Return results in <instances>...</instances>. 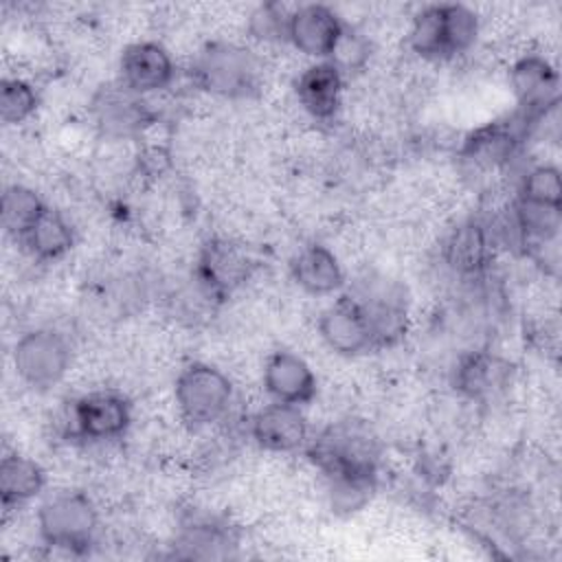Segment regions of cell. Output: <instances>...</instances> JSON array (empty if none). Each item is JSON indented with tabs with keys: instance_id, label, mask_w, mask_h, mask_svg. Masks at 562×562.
I'll use <instances>...</instances> for the list:
<instances>
[{
	"instance_id": "1",
	"label": "cell",
	"mask_w": 562,
	"mask_h": 562,
	"mask_svg": "<svg viewBox=\"0 0 562 562\" xmlns=\"http://www.w3.org/2000/svg\"><path fill=\"white\" fill-rule=\"evenodd\" d=\"M193 79L200 88L217 97H248L257 88L259 64L239 44L211 42L193 61Z\"/></svg>"
},
{
	"instance_id": "2",
	"label": "cell",
	"mask_w": 562,
	"mask_h": 562,
	"mask_svg": "<svg viewBox=\"0 0 562 562\" xmlns=\"http://www.w3.org/2000/svg\"><path fill=\"white\" fill-rule=\"evenodd\" d=\"M310 457L325 476L375 474L378 446L373 435L358 422H338L310 443Z\"/></svg>"
},
{
	"instance_id": "3",
	"label": "cell",
	"mask_w": 562,
	"mask_h": 562,
	"mask_svg": "<svg viewBox=\"0 0 562 562\" xmlns=\"http://www.w3.org/2000/svg\"><path fill=\"white\" fill-rule=\"evenodd\" d=\"M99 514L83 492H59L46 498L37 512L40 538L57 549L79 551L92 542Z\"/></svg>"
},
{
	"instance_id": "4",
	"label": "cell",
	"mask_w": 562,
	"mask_h": 562,
	"mask_svg": "<svg viewBox=\"0 0 562 562\" xmlns=\"http://www.w3.org/2000/svg\"><path fill=\"white\" fill-rule=\"evenodd\" d=\"M233 384L224 371L206 362H193L176 380V404L193 426L217 422L231 406Z\"/></svg>"
},
{
	"instance_id": "5",
	"label": "cell",
	"mask_w": 562,
	"mask_h": 562,
	"mask_svg": "<svg viewBox=\"0 0 562 562\" xmlns=\"http://www.w3.org/2000/svg\"><path fill=\"white\" fill-rule=\"evenodd\" d=\"M13 367L29 386H55L70 367V345L53 329L26 331L13 347Z\"/></svg>"
},
{
	"instance_id": "6",
	"label": "cell",
	"mask_w": 562,
	"mask_h": 562,
	"mask_svg": "<svg viewBox=\"0 0 562 562\" xmlns=\"http://www.w3.org/2000/svg\"><path fill=\"white\" fill-rule=\"evenodd\" d=\"M323 342L340 356H358L373 347V336L362 305L353 296L336 299L318 318Z\"/></svg>"
},
{
	"instance_id": "7",
	"label": "cell",
	"mask_w": 562,
	"mask_h": 562,
	"mask_svg": "<svg viewBox=\"0 0 562 562\" xmlns=\"http://www.w3.org/2000/svg\"><path fill=\"white\" fill-rule=\"evenodd\" d=\"M342 31L345 24L334 9L325 4H301L290 13L288 40L303 55L329 59Z\"/></svg>"
},
{
	"instance_id": "8",
	"label": "cell",
	"mask_w": 562,
	"mask_h": 562,
	"mask_svg": "<svg viewBox=\"0 0 562 562\" xmlns=\"http://www.w3.org/2000/svg\"><path fill=\"white\" fill-rule=\"evenodd\" d=\"M75 428L86 439H116L130 426V404L114 391H92L72 408Z\"/></svg>"
},
{
	"instance_id": "9",
	"label": "cell",
	"mask_w": 562,
	"mask_h": 562,
	"mask_svg": "<svg viewBox=\"0 0 562 562\" xmlns=\"http://www.w3.org/2000/svg\"><path fill=\"white\" fill-rule=\"evenodd\" d=\"M119 68L121 83L140 97L167 88L173 79V59L158 42L130 44L121 55Z\"/></svg>"
},
{
	"instance_id": "10",
	"label": "cell",
	"mask_w": 562,
	"mask_h": 562,
	"mask_svg": "<svg viewBox=\"0 0 562 562\" xmlns=\"http://www.w3.org/2000/svg\"><path fill=\"white\" fill-rule=\"evenodd\" d=\"M92 114L99 130L110 138L138 134L151 123V112L143 97L127 90L123 83L103 88L92 101Z\"/></svg>"
},
{
	"instance_id": "11",
	"label": "cell",
	"mask_w": 562,
	"mask_h": 562,
	"mask_svg": "<svg viewBox=\"0 0 562 562\" xmlns=\"http://www.w3.org/2000/svg\"><path fill=\"white\" fill-rule=\"evenodd\" d=\"M252 261L235 244L226 239L209 241L200 255L198 277L209 296H226L250 277Z\"/></svg>"
},
{
	"instance_id": "12",
	"label": "cell",
	"mask_w": 562,
	"mask_h": 562,
	"mask_svg": "<svg viewBox=\"0 0 562 562\" xmlns=\"http://www.w3.org/2000/svg\"><path fill=\"white\" fill-rule=\"evenodd\" d=\"M252 439L272 452H292L307 441V422L299 406L272 402L250 419Z\"/></svg>"
},
{
	"instance_id": "13",
	"label": "cell",
	"mask_w": 562,
	"mask_h": 562,
	"mask_svg": "<svg viewBox=\"0 0 562 562\" xmlns=\"http://www.w3.org/2000/svg\"><path fill=\"white\" fill-rule=\"evenodd\" d=\"M263 386L274 402L307 404L316 393V378L310 364L292 351H274L263 367Z\"/></svg>"
},
{
	"instance_id": "14",
	"label": "cell",
	"mask_w": 562,
	"mask_h": 562,
	"mask_svg": "<svg viewBox=\"0 0 562 562\" xmlns=\"http://www.w3.org/2000/svg\"><path fill=\"white\" fill-rule=\"evenodd\" d=\"M512 90L527 112V116H540L558 101V77L547 59L538 55L520 57L512 68Z\"/></svg>"
},
{
	"instance_id": "15",
	"label": "cell",
	"mask_w": 562,
	"mask_h": 562,
	"mask_svg": "<svg viewBox=\"0 0 562 562\" xmlns=\"http://www.w3.org/2000/svg\"><path fill=\"white\" fill-rule=\"evenodd\" d=\"M296 99L312 119H331L342 99V72L327 59L307 66L296 79Z\"/></svg>"
},
{
	"instance_id": "16",
	"label": "cell",
	"mask_w": 562,
	"mask_h": 562,
	"mask_svg": "<svg viewBox=\"0 0 562 562\" xmlns=\"http://www.w3.org/2000/svg\"><path fill=\"white\" fill-rule=\"evenodd\" d=\"M509 364L487 351L465 353L454 369V386L470 400H487L509 384Z\"/></svg>"
},
{
	"instance_id": "17",
	"label": "cell",
	"mask_w": 562,
	"mask_h": 562,
	"mask_svg": "<svg viewBox=\"0 0 562 562\" xmlns=\"http://www.w3.org/2000/svg\"><path fill=\"white\" fill-rule=\"evenodd\" d=\"M292 277L305 292L316 296L336 292L345 281L338 257L323 244H310L299 250L292 261Z\"/></svg>"
},
{
	"instance_id": "18",
	"label": "cell",
	"mask_w": 562,
	"mask_h": 562,
	"mask_svg": "<svg viewBox=\"0 0 562 562\" xmlns=\"http://www.w3.org/2000/svg\"><path fill=\"white\" fill-rule=\"evenodd\" d=\"M356 299V296H353ZM371 327L373 345H393L406 331V307L404 299L393 288H378L356 299Z\"/></svg>"
},
{
	"instance_id": "19",
	"label": "cell",
	"mask_w": 562,
	"mask_h": 562,
	"mask_svg": "<svg viewBox=\"0 0 562 562\" xmlns=\"http://www.w3.org/2000/svg\"><path fill=\"white\" fill-rule=\"evenodd\" d=\"M490 235L479 222L459 224L446 241V261L459 274H479L490 261Z\"/></svg>"
},
{
	"instance_id": "20",
	"label": "cell",
	"mask_w": 562,
	"mask_h": 562,
	"mask_svg": "<svg viewBox=\"0 0 562 562\" xmlns=\"http://www.w3.org/2000/svg\"><path fill=\"white\" fill-rule=\"evenodd\" d=\"M33 257L42 261H53L64 257L75 241V233L70 222L59 213L46 206V211L37 217V222L26 231L20 239Z\"/></svg>"
},
{
	"instance_id": "21",
	"label": "cell",
	"mask_w": 562,
	"mask_h": 562,
	"mask_svg": "<svg viewBox=\"0 0 562 562\" xmlns=\"http://www.w3.org/2000/svg\"><path fill=\"white\" fill-rule=\"evenodd\" d=\"M44 487L42 468L22 454H7L0 461V498L4 507L35 498Z\"/></svg>"
},
{
	"instance_id": "22",
	"label": "cell",
	"mask_w": 562,
	"mask_h": 562,
	"mask_svg": "<svg viewBox=\"0 0 562 562\" xmlns=\"http://www.w3.org/2000/svg\"><path fill=\"white\" fill-rule=\"evenodd\" d=\"M514 228L522 239H531L540 246L553 241L560 233L562 226V215L560 206H547V204H536L520 200L514 206Z\"/></svg>"
},
{
	"instance_id": "23",
	"label": "cell",
	"mask_w": 562,
	"mask_h": 562,
	"mask_svg": "<svg viewBox=\"0 0 562 562\" xmlns=\"http://www.w3.org/2000/svg\"><path fill=\"white\" fill-rule=\"evenodd\" d=\"M443 57L470 50L479 37V15L465 4H439Z\"/></svg>"
},
{
	"instance_id": "24",
	"label": "cell",
	"mask_w": 562,
	"mask_h": 562,
	"mask_svg": "<svg viewBox=\"0 0 562 562\" xmlns=\"http://www.w3.org/2000/svg\"><path fill=\"white\" fill-rule=\"evenodd\" d=\"M44 211L46 204L42 198L24 184H11L2 193V224L18 239L26 235Z\"/></svg>"
},
{
	"instance_id": "25",
	"label": "cell",
	"mask_w": 562,
	"mask_h": 562,
	"mask_svg": "<svg viewBox=\"0 0 562 562\" xmlns=\"http://www.w3.org/2000/svg\"><path fill=\"white\" fill-rule=\"evenodd\" d=\"M516 145V134L512 125H490L479 130L463 147V154L481 165V167H496L498 162L507 160L512 156V149Z\"/></svg>"
},
{
	"instance_id": "26",
	"label": "cell",
	"mask_w": 562,
	"mask_h": 562,
	"mask_svg": "<svg viewBox=\"0 0 562 562\" xmlns=\"http://www.w3.org/2000/svg\"><path fill=\"white\" fill-rule=\"evenodd\" d=\"M327 481L331 507L338 512H356L369 501L375 474H331Z\"/></svg>"
},
{
	"instance_id": "27",
	"label": "cell",
	"mask_w": 562,
	"mask_h": 562,
	"mask_svg": "<svg viewBox=\"0 0 562 562\" xmlns=\"http://www.w3.org/2000/svg\"><path fill=\"white\" fill-rule=\"evenodd\" d=\"M408 44L422 57H428V59H441L443 57L439 4L426 7L413 18V24H411V31H408Z\"/></svg>"
},
{
	"instance_id": "28",
	"label": "cell",
	"mask_w": 562,
	"mask_h": 562,
	"mask_svg": "<svg viewBox=\"0 0 562 562\" xmlns=\"http://www.w3.org/2000/svg\"><path fill=\"white\" fill-rule=\"evenodd\" d=\"M520 200L560 206L562 204V178L558 167L553 165H536L531 167L520 184Z\"/></svg>"
},
{
	"instance_id": "29",
	"label": "cell",
	"mask_w": 562,
	"mask_h": 562,
	"mask_svg": "<svg viewBox=\"0 0 562 562\" xmlns=\"http://www.w3.org/2000/svg\"><path fill=\"white\" fill-rule=\"evenodd\" d=\"M37 92L35 88L20 79H2L0 83V116L4 123H22L26 121L37 108Z\"/></svg>"
},
{
	"instance_id": "30",
	"label": "cell",
	"mask_w": 562,
	"mask_h": 562,
	"mask_svg": "<svg viewBox=\"0 0 562 562\" xmlns=\"http://www.w3.org/2000/svg\"><path fill=\"white\" fill-rule=\"evenodd\" d=\"M290 13L283 4L279 2H266L259 4L250 18H248V31L252 37L263 40V42H277V40H288V24H290Z\"/></svg>"
},
{
	"instance_id": "31",
	"label": "cell",
	"mask_w": 562,
	"mask_h": 562,
	"mask_svg": "<svg viewBox=\"0 0 562 562\" xmlns=\"http://www.w3.org/2000/svg\"><path fill=\"white\" fill-rule=\"evenodd\" d=\"M367 59H369V42L360 33L349 31L345 26L327 61H331L345 75V72L360 70L367 64Z\"/></svg>"
}]
</instances>
